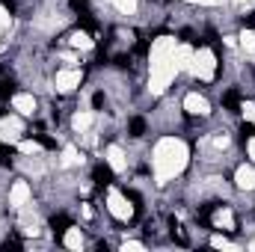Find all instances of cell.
I'll use <instances>...</instances> for the list:
<instances>
[{"label": "cell", "instance_id": "1", "mask_svg": "<svg viewBox=\"0 0 255 252\" xmlns=\"http://www.w3.org/2000/svg\"><path fill=\"white\" fill-rule=\"evenodd\" d=\"M175 51H178V36L160 33L151 39L148 45V95L151 98H163L172 80L181 74L175 63Z\"/></svg>", "mask_w": 255, "mask_h": 252}, {"label": "cell", "instance_id": "2", "mask_svg": "<svg viewBox=\"0 0 255 252\" xmlns=\"http://www.w3.org/2000/svg\"><path fill=\"white\" fill-rule=\"evenodd\" d=\"M190 166V145L187 139L166 133L151 145V178L157 187H166L169 181H175L178 175H184V169Z\"/></svg>", "mask_w": 255, "mask_h": 252}, {"label": "cell", "instance_id": "3", "mask_svg": "<svg viewBox=\"0 0 255 252\" xmlns=\"http://www.w3.org/2000/svg\"><path fill=\"white\" fill-rule=\"evenodd\" d=\"M217 71H220V57L211 45H199L193 51V60H190V74L202 83H214L217 80Z\"/></svg>", "mask_w": 255, "mask_h": 252}, {"label": "cell", "instance_id": "4", "mask_svg": "<svg viewBox=\"0 0 255 252\" xmlns=\"http://www.w3.org/2000/svg\"><path fill=\"white\" fill-rule=\"evenodd\" d=\"M104 208H107V214H110L116 223H130V220L136 217V208H133L130 196L122 193L119 187H113V184H107V193H104Z\"/></svg>", "mask_w": 255, "mask_h": 252}, {"label": "cell", "instance_id": "5", "mask_svg": "<svg viewBox=\"0 0 255 252\" xmlns=\"http://www.w3.org/2000/svg\"><path fill=\"white\" fill-rule=\"evenodd\" d=\"M83 80H86V71L80 65H60L51 77V89L57 95H74L83 86Z\"/></svg>", "mask_w": 255, "mask_h": 252}, {"label": "cell", "instance_id": "6", "mask_svg": "<svg viewBox=\"0 0 255 252\" xmlns=\"http://www.w3.org/2000/svg\"><path fill=\"white\" fill-rule=\"evenodd\" d=\"M27 133V119L15 113L12 107L0 116V145H18Z\"/></svg>", "mask_w": 255, "mask_h": 252}, {"label": "cell", "instance_id": "7", "mask_svg": "<svg viewBox=\"0 0 255 252\" xmlns=\"http://www.w3.org/2000/svg\"><path fill=\"white\" fill-rule=\"evenodd\" d=\"M208 226L214 232H238V214H235V208L232 205H211Z\"/></svg>", "mask_w": 255, "mask_h": 252}, {"label": "cell", "instance_id": "8", "mask_svg": "<svg viewBox=\"0 0 255 252\" xmlns=\"http://www.w3.org/2000/svg\"><path fill=\"white\" fill-rule=\"evenodd\" d=\"M6 202H9L12 211H21V208L33 205V184H30L27 175H24V178H15V181L9 184V190H6Z\"/></svg>", "mask_w": 255, "mask_h": 252}, {"label": "cell", "instance_id": "9", "mask_svg": "<svg viewBox=\"0 0 255 252\" xmlns=\"http://www.w3.org/2000/svg\"><path fill=\"white\" fill-rule=\"evenodd\" d=\"M9 107L15 113H21L24 119H36L39 116V98L33 95V89H18L9 95Z\"/></svg>", "mask_w": 255, "mask_h": 252}, {"label": "cell", "instance_id": "10", "mask_svg": "<svg viewBox=\"0 0 255 252\" xmlns=\"http://www.w3.org/2000/svg\"><path fill=\"white\" fill-rule=\"evenodd\" d=\"M181 110L190 119H208L211 116V101H208L205 92H187L184 101H181Z\"/></svg>", "mask_w": 255, "mask_h": 252}, {"label": "cell", "instance_id": "11", "mask_svg": "<svg viewBox=\"0 0 255 252\" xmlns=\"http://www.w3.org/2000/svg\"><path fill=\"white\" fill-rule=\"evenodd\" d=\"M104 163L113 169V175H125L130 160H128V151L122 148V142H107L104 145Z\"/></svg>", "mask_w": 255, "mask_h": 252}, {"label": "cell", "instance_id": "12", "mask_svg": "<svg viewBox=\"0 0 255 252\" xmlns=\"http://www.w3.org/2000/svg\"><path fill=\"white\" fill-rule=\"evenodd\" d=\"M63 45L65 48H71V51L89 54V51L95 48V36H92L89 30H83V27H74V30H68V33L63 36Z\"/></svg>", "mask_w": 255, "mask_h": 252}, {"label": "cell", "instance_id": "13", "mask_svg": "<svg viewBox=\"0 0 255 252\" xmlns=\"http://www.w3.org/2000/svg\"><path fill=\"white\" fill-rule=\"evenodd\" d=\"M235 190L241 193H255V163H238L235 166Z\"/></svg>", "mask_w": 255, "mask_h": 252}, {"label": "cell", "instance_id": "14", "mask_svg": "<svg viewBox=\"0 0 255 252\" xmlns=\"http://www.w3.org/2000/svg\"><path fill=\"white\" fill-rule=\"evenodd\" d=\"M60 244H63L65 250H83L86 247V235H83V229L77 223H71L63 235H60Z\"/></svg>", "mask_w": 255, "mask_h": 252}, {"label": "cell", "instance_id": "15", "mask_svg": "<svg viewBox=\"0 0 255 252\" xmlns=\"http://www.w3.org/2000/svg\"><path fill=\"white\" fill-rule=\"evenodd\" d=\"M238 48H241V54L255 60V27H244L238 33Z\"/></svg>", "mask_w": 255, "mask_h": 252}, {"label": "cell", "instance_id": "16", "mask_svg": "<svg viewBox=\"0 0 255 252\" xmlns=\"http://www.w3.org/2000/svg\"><path fill=\"white\" fill-rule=\"evenodd\" d=\"M110 6L122 15V18H133L139 12V0H110Z\"/></svg>", "mask_w": 255, "mask_h": 252}, {"label": "cell", "instance_id": "17", "mask_svg": "<svg viewBox=\"0 0 255 252\" xmlns=\"http://www.w3.org/2000/svg\"><path fill=\"white\" fill-rule=\"evenodd\" d=\"M15 148H18V154H42V151H45V145H42L39 139H30V136H24Z\"/></svg>", "mask_w": 255, "mask_h": 252}, {"label": "cell", "instance_id": "18", "mask_svg": "<svg viewBox=\"0 0 255 252\" xmlns=\"http://www.w3.org/2000/svg\"><path fill=\"white\" fill-rule=\"evenodd\" d=\"M145 130H148V122H145V119H139V116L128 122V136H133V139H142V136H145Z\"/></svg>", "mask_w": 255, "mask_h": 252}, {"label": "cell", "instance_id": "19", "mask_svg": "<svg viewBox=\"0 0 255 252\" xmlns=\"http://www.w3.org/2000/svg\"><path fill=\"white\" fill-rule=\"evenodd\" d=\"M238 110H241V116H244V122L255 127V101H253V98H244V101L238 104Z\"/></svg>", "mask_w": 255, "mask_h": 252}, {"label": "cell", "instance_id": "20", "mask_svg": "<svg viewBox=\"0 0 255 252\" xmlns=\"http://www.w3.org/2000/svg\"><path fill=\"white\" fill-rule=\"evenodd\" d=\"M229 6H232L235 12H241V15L255 12V0H229Z\"/></svg>", "mask_w": 255, "mask_h": 252}, {"label": "cell", "instance_id": "21", "mask_svg": "<svg viewBox=\"0 0 255 252\" xmlns=\"http://www.w3.org/2000/svg\"><path fill=\"white\" fill-rule=\"evenodd\" d=\"M211 247H217V250H238V244H232L226 235H214L211 238Z\"/></svg>", "mask_w": 255, "mask_h": 252}, {"label": "cell", "instance_id": "22", "mask_svg": "<svg viewBox=\"0 0 255 252\" xmlns=\"http://www.w3.org/2000/svg\"><path fill=\"white\" fill-rule=\"evenodd\" d=\"M181 3H190V6H211V9H214V6H220L223 0H181Z\"/></svg>", "mask_w": 255, "mask_h": 252}, {"label": "cell", "instance_id": "23", "mask_svg": "<svg viewBox=\"0 0 255 252\" xmlns=\"http://www.w3.org/2000/svg\"><path fill=\"white\" fill-rule=\"evenodd\" d=\"M119 247H122V250H145V244H142V241H122Z\"/></svg>", "mask_w": 255, "mask_h": 252}, {"label": "cell", "instance_id": "24", "mask_svg": "<svg viewBox=\"0 0 255 252\" xmlns=\"http://www.w3.org/2000/svg\"><path fill=\"white\" fill-rule=\"evenodd\" d=\"M247 154H250V160L255 163V133H250V136H247Z\"/></svg>", "mask_w": 255, "mask_h": 252}, {"label": "cell", "instance_id": "25", "mask_svg": "<svg viewBox=\"0 0 255 252\" xmlns=\"http://www.w3.org/2000/svg\"><path fill=\"white\" fill-rule=\"evenodd\" d=\"M250 250H255V238H253V241H250Z\"/></svg>", "mask_w": 255, "mask_h": 252}]
</instances>
